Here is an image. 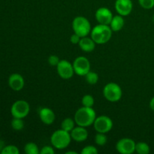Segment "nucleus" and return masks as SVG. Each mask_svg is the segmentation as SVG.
Listing matches in <instances>:
<instances>
[{
    "label": "nucleus",
    "mask_w": 154,
    "mask_h": 154,
    "mask_svg": "<svg viewBox=\"0 0 154 154\" xmlns=\"http://www.w3.org/2000/svg\"><path fill=\"white\" fill-rule=\"evenodd\" d=\"M96 118V114L93 108L83 106L77 110L75 114V120L78 126L88 127L93 125Z\"/></svg>",
    "instance_id": "1"
},
{
    "label": "nucleus",
    "mask_w": 154,
    "mask_h": 154,
    "mask_svg": "<svg viewBox=\"0 0 154 154\" xmlns=\"http://www.w3.org/2000/svg\"><path fill=\"white\" fill-rule=\"evenodd\" d=\"M113 31L109 25L98 24L90 32V37L98 45H103L110 41Z\"/></svg>",
    "instance_id": "2"
},
{
    "label": "nucleus",
    "mask_w": 154,
    "mask_h": 154,
    "mask_svg": "<svg viewBox=\"0 0 154 154\" xmlns=\"http://www.w3.org/2000/svg\"><path fill=\"white\" fill-rule=\"evenodd\" d=\"M72 141L70 132L63 129H57L51 135V142L53 147L58 150H63L70 144Z\"/></svg>",
    "instance_id": "3"
},
{
    "label": "nucleus",
    "mask_w": 154,
    "mask_h": 154,
    "mask_svg": "<svg viewBox=\"0 0 154 154\" xmlns=\"http://www.w3.org/2000/svg\"><path fill=\"white\" fill-rule=\"evenodd\" d=\"M72 29L74 33L78 35L81 38L88 35L92 29L90 23L87 18L83 16H78L73 20Z\"/></svg>",
    "instance_id": "4"
},
{
    "label": "nucleus",
    "mask_w": 154,
    "mask_h": 154,
    "mask_svg": "<svg viewBox=\"0 0 154 154\" xmlns=\"http://www.w3.org/2000/svg\"><path fill=\"white\" fill-rule=\"evenodd\" d=\"M104 97L111 102H117L122 98L123 91L120 85L114 82L107 84L103 89Z\"/></svg>",
    "instance_id": "5"
},
{
    "label": "nucleus",
    "mask_w": 154,
    "mask_h": 154,
    "mask_svg": "<svg viewBox=\"0 0 154 154\" xmlns=\"http://www.w3.org/2000/svg\"><path fill=\"white\" fill-rule=\"evenodd\" d=\"M30 111L29 104L25 100H17L12 105L11 113L13 117L25 118Z\"/></svg>",
    "instance_id": "6"
},
{
    "label": "nucleus",
    "mask_w": 154,
    "mask_h": 154,
    "mask_svg": "<svg viewBox=\"0 0 154 154\" xmlns=\"http://www.w3.org/2000/svg\"><path fill=\"white\" fill-rule=\"evenodd\" d=\"M113 125L112 120L109 117L102 115L98 117H96L93 123V127L97 132L106 134L112 129Z\"/></svg>",
    "instance_id": "7"
},
{
    "label": "nucleus",
    "mask_w": 154,
    "mask_h": 154,
    "mask_svg": "<svg viewBox=\"0 0 154 154\" xmlns=\"http://www.w3.org/2000/svg\"><path fill=\"white\" fill-rule=\"evenodd\" d=\"M73 68L75 73L79 76H85L90 71V63L85 57H78L74 60Z\"/></svg>",
    "instance_id": "8"
},
{
    "label": "nucleus",
    "mask_w": 154,
    "mask_h": 154,
    "mask_svg": "<svg viewBox=\"0 0 154 154\" xmlns=\"http://www.w3.org/2000/svg\"><path fill=\"white\" fill-rule=\"evenodd\" d=\"M57 71L59 76L65 80L72 78L75 74L73 65L66 60H60L57 66Z\"/></svg>",
    "instance_id": "9"
},
{
    "label": "nucleus",
    "mask_w": 154,
    "mask_h": 154,
    "mask_svg": "<svg viewBox=\"0 0 154 154\" xmlns=\"http://www.w3.org/2000/svg\"><path fill=\"white\" fill-rule=\"evenodd\" d=\"M135 144L136 143L132 138H123L117 142L116 150L121 154H132L135 152Z\"/></svg>",
    "instance_id": "10"
},
{
    "label": "nucleus",
    "mask_w": 154,
    "mask_h": 154,
    "mask_svg": "<svg viewBox=\"0 0 154 154\" xmlns=\"http://www.w3.org/2000/svg\"><path fill=\"white\" fill-rule=\"evenodd\" d=\"M113 14L109 8L105 7L99 8L96 10L95 17L99 24L109 25L113 18Z\"/></svg>",
    "instance_id": "11"
},
{
    "label": "nucleus",
    "mask_w": 154,
    "mask_h": 154,
    "mask_svg": "<svg viewBox=\"0 0 154 154\" xmlns=\"http://www.w3.org/2000/svg\"><path fill=\"white\" fill-rule=\"evenodd\" d=\"M133 4L132 0H116L115 9L121 16H127L132 12Z\"/></svg>",
    "instance_id": "12"
},
{
    "label": "nucleus",
    "mask_w": 154,
    "mask_h": 154,
    "mask_svg": "<svg viewBox=\"0 0 154 154\" xmlns=\"http://www.w3.org/2000/svg\"><path fill=\"white\" fill-rule=\"evenodd\" d=\"M8 85L11 90L14 91H20L25 85L23 77L18 73H14L8 78Z\"/></svg>",
    "instance_id": "13"
},
{
    "label": "nucleus",
    "mask_w": 154,
    "mask_h": 154,
    "mask_svg": "<svg viewBox=\"0 0 154 154\" xmlns=\"http://www.w3.org/2000/svg\"><path fill=\"white\" fill-rule=\"evenodd\" d=\"M38 115L41 121L45 125H51L55 121V114L49 108H41L38 111Z\"/></svg>",
    "instance_id": "14"
},
{
    "label": "nucleus",
    "mask_w": 154,
    "mask_h": 154,
    "mask_svg": "<svg viewBox=\"0 0 154 154\" xmlns=\"http://www.w3.org/2000/svg\"><path fill=\"white\" fill-rule=\"evenodd\" d=\"M72 139L77 142H82L86 141L88 138V131L86 129V127L78 126L75 127L70 132Z\"/></svg>",
    "instance_id": "15"
},
{
    "label": "nucleus",
    "mask_w": 154,
    "mask_h": 154,
    "mask_svg": "<svg viewBox=\"0 0 154 154\" xmlns=\"http://www.w3.org/2000/svg\"><path fill=\"white\" fill-rule=\"evenodd\" d=\"M79 47L83 51L87 53H90L94 51L96 48V42L92 39V38H89L87 36L82 37L79 42Z\"/></svg>",
    "instance_id": "16"
},
{
    "label": "nucleus",
    "mask_w": 154,
    "mask_h": 154,
    "mask_svg": "<svg viewBox=\"0 0 154 154\" xmlns=\"http://www.w3.org/2000/svg\"><path fill=\"white\" fill-rule=\"evenodd\" d=\"M125 20L123 19V16L118 14L113 17L109 26L113 32H118L123 28Z\"/></svg>",
    "instance_id": "17"
},
{
    "label": "nucleus",
    "mask_w": 154,
    "mask_h": 154,
    "mask_svg": "<svg viewBox=\"0 0 154 154\" xmlns=\"http://www.w3.org/2000/svg\"><path fill=\"white\" fill-rule=\"evenodd\" d=\"M75 123H75V120L70 118V117L65 118L61 123V129L66 131V132H71L72 129L75 128Z\"/></svg>",
    "instance_id": "18"
},
{
    "label": "nucleus",
    "mask_w": 154,
    "mask_h": 154,
    "mask_svg": "<svg viewBox=\"0 0 154 154\" xmlns=\"http://www.w3.org/2000/svg\"><path fill=\"white\" fill-rule=\"evenodd\" d=\"M150 151V146L145 142H138L135 144V152L138 154H148Z\"/></svg>",
    "instance_id": "19"
},
{
    "label": "nucleus",
    "mask_w": 154,
    "mask_h": 154,
    "mask_svg": "<svg viewBox=\"0 0 154 154\" xmlns=\"http://www.w3.org/2000/svg\"><path fill=\"white\" fill-rule=\"evenodd\" d=\"M24 151L26 154H39L40 150H39L38 147L36 144L33 142H29L24 147Z\"/></svg>",
    "instance_id": "20"
},
{
    "label": "nucleus",
    "mask_w": 154,
    "mask_h": 154,
    "mask_svg": "<svg viewBox=\"0 0 154 154\" xmlns=\"http://www.w3.org/2000/svg\"><path fill=\"white\" fill-rule=\"evenodd\" d=\"M85 79L87 84H90V85H94V84H97L98 81H99V75L96 72L90 71L85 75Z\"/></svg>",
    "instance_id": "21"
},
{
    "label": "nucleus",
    "mask_w": 154,
    "mask_h": 154,
    "mask_svg": "<svg viewBox=\"0 0 154 154\" xmlns=\"http://www.w3.org/2000/svg\"><path fill=\"white\" fill-rule=\"evenodd\" d=\"M11 127L15 131H20L23 129L24 127V121L22 118H16L14 117L13 120H11Z\"/></svg>",
    "instance_id": "22"
},
{
    "label": "nucleus",
    "mask_w": 154,
    "mask_h": 154,
    "mask_svg": "<svg viewBox=\"0 0 154 154\" xmlns=\"http://www.w3.org/2000/svg\"><path fill=\"white\" fill-rule=\"evenodd\" d=\"M95 143L99 146H104L107 143L108 138H107L105 133H101V132H97L94 138Z\"/></svg>",
    "instance_id": "23"
},
{
    "label": "nucleus",
    "mask_w": 154,
    "mask_h": 154,
    "mask_svg": "<svg viewBox=\"0 0 154 154\" xmlns=\"http://www.w3.org/2000/svg\"><path fill=\"white\" fill-rule=\"evenodd\" d=\"M81 103H82L83 106L93 108L95 103L94 98L93 97V96H91L90 94L85 95V96H83L82 99H81Z\"/></svg>",
    "instance_id": "24"
},
{
    "label": "nucleus",
    "mask_w": 154,
    "mask_h": 154,
    "mask_svg": "<svg viewBox=\"0 0 154 154\" xmlns=\"http://www.w3.org/2000/svg\"><path fill=\"white\" fill-rule=\"evenodd\" d=\"M2 154H19L20 150L17 147L14 145H7L4 147Z\"/></svg>",
    "instance_id": "25"
},
{
    "label": "nucleus",
    "mask_w": 154,
    "mask_h": 154,
    "mask_svg": "<svg viewBox=\"0 0 154 154\" xmlns=\"http://www.w3.org/2000/svg\"><path fill=\"white\" fill-rule=\"evenodd\" d=\"M81 153V154H98L99 151H98L97 148L94 146L88 145L84 147Z\"/></svg>",
    "instance_id": "26"
},
{
    "label": "nucleus",
    "mask_w": 154,
    "mask_h": 154,
    "mask_svg": "<svg viewBox=\"0 0 154 154\" xmlns=\"http://www.w3.org/2000/svg\"><path fill=\"white\" fill-rule=\"evenodd\" d=\"M138 2L144 9H151L154 7V0H138Z\"/></svg>",
    "instance_id": "27"
},
{
    "label": "nucleus",
    "mask_w": 154,
    "mask_h": 154,
    "mask_svg": "<svg viewBox=\"0 0 154 154\" xmlns=\"http://www.w3.org/2000/svg\"><path fill=\"white\" fill-rule=\"evenodd\" d=\"M48 63L51 65V66H56L58 65V63H60V58L57 57V55H51L49 57H48Z\"/></svg>",
    "instance_id": "28"
},
{
    "label": "nucleus",
    "mask_w": 154,
    "mask_h": 154,
    "mask_svg": "<svg viewBox=\"0 0 154 154\" xmlns=\"http://www.w3.org/2000/svg\"><path fill=\"white\" fill-rule=\"evenodd\" d=\"M54 153H55V150L53 146H44L40 150L41 154H54Z\"/></svg>",
    "instance_id": "29"
},
{
    "label": "nucleus",
    "mask_w": 154,
    "mask_h": 154,
    "mask_svg": "<svg viewBox=\"0 0 154 154\" xmlns=\"http://www.w3.org/2000/svg\"><path fill=\"white\" fill-rule=\"evenodd\" d=\"M81 37L79 36L78 35L74 33L73 35H72V36L70 37V42H72L73 45H77V44H79L80 41H81Z\"/></svg>",
    "instance_id": "30"
},
{
    "label": "nucleus",
    "mask_w": 154,
    "mask_h": 154,
    "mask_svg": "<svg viewBox=\"0 0 154 154\" xmlns=\"http://www.w3.org/2000/svg\"><path fill=\"white\" fill-rule=\"evenodd\" d=\"M5 142L4 141H2V140H0V153H1V152L2 151V150L4 149V147H5Z\"/></svg>",
    "instance_id": "31"
},
{
    "label": "nucleus",
    "mask_w": 154,
    "mask_h": 154,
    "mask_svg": "<svg viewBox=\"0 0 154 154\" xmlns=\"http://www.w3.org/2000/svg\"><path fill=\"white\" fill-rule=\"evenodd\" d=\"M150 108L152 111H154V96L151 99L150 102Z\"/></svg>",
    "instance_id": "32"
},
{
    "label": "nucleus",
    "mask_w": 154,
    "mask_h": 154,
    "mask_svg": "<svg viewBox=\"0 0 154 154\" xmlns=\"http://www.w3.org/2000/svg\"><path fill=\"white\" fill-rule=\"evenodd\" d=\"M66 154H77V153L75 151H68L66 152Z\"/></svg>",
    "instance_id": "33"
},
{
    "label": "nucleus",
    "mask_w": 154,
    "mask_h": 154,
    "mask_svg": "<svg viewBox=\"0 0 154 154\" xmlns=\"http://www.w3.org/2000/svg\"><path fill=\"white\" fill-rule=\"evenodd\" d=\"M152 19H153V21L154 22V14L153 15V18H152Z\"/></svg>",
    "instance_id": "34"
}]
</instances>
